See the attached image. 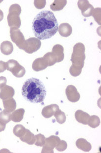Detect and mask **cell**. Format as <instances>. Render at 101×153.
<instances>
[{"mask_svg":"<svg viewBox=\"0 0 101 153\" xmlns=\"http://www.w3.org/2000/svg\"><path fill=\"white\" fill-rule=\"evenodd\" d=\"M2 1H0V3H1V2H2Z\"/></svg>","mask_w":101,"mask_h":153,"instance_id":"cell-36","label":"cell"},{"mask_svg":"<svg viewBox=\"0 0 101 153\" xmlns=\"http://www.w3.org/2000/svg\"><path fill=\"white\" fill-rule=\"evenodd\" d=\"M68 147V145L66 142L63 140H60L59 144L56 147V149L59 152L65 151Z\"/></svg>","mask_w":101,"mask_h":153,"instance_id":"cell-30","label":"cell"},{"mask_svg":"<svg viewBox=\"0 0 101 153\" xmlns=\"http://www.w3.org/2000/svg\"><path fill=\"white\" fill-rule=\"evenodd\" d=\"M21 92L24 99L32 103H42L46 96L44 84L34 78H29L24 82Z\"/></svg>","mask_w":101,"mask_h":153,"instance_id":"cell-2","label":"cell"},{"mask_svg":"<svg viewBox=\"0 0 101 153\" xmlns=\"http://www.w3.org/2000/svg\"><path fill=\"white\" fill-rule=\"evenodd\" d=\"M90 116L86 112L82 110H77L75 113V118L76 121L83 125H88V122Z\"/></svg>","mask_w":101,"mask_h":153,"instance_id":"cell-15","label":"cell"},{"mask_svg":"<svg viewBox=\"0 0 101 153\" xmlns=\"http://www.w3.org/2000/svg\"><path fill=\"white\" fill-rule=\"evenodd\" d=\"M0 49L1 52L5 55H9L14 51V46L11 42L6 41L1 44Z\"/></svg>","mask_w":101,"mask_h":153,"instance_id":"cell-17","label":"cell"},{"mask_svg":"<svg viewBox=\"0 0 101 153\" xmlns=\"http://www.w3.org/2000/svg\"><path fill=\"white\" fill-rule=\"evenodd\" d=\"M92 16H93L96 21L99 24H101V8H96V9H94Z\"/></svg>","mask_w":101,"mask_h":153,"instance_id":"cell-29","label":"cell"},{"mask_svg":"<svg viewBox=\"0 0 101 153\" xmlns=\"http://www.w3.org/2000/svg\"><path fill=\"white\" fill-rule=\"evenodd\" d=\"M59 34L63 37H68L71 35L73 29L68 23H62L58 28Z\"/></svg>","mask_w":101,"mask_h":153,"instance_id":"cell-14","label":"cell"},{"mask_svg":"<svg viewBox=\"0 0 101 153\" xmlns=\"http://www.w3.org/2000/svg\"><path fill=\"white\" fill-rule=\"evenodd\" d=\"M24 113L25 110L23 108L14 111L13 113L11 114V120L15 123L21 122L24 117Z\"/></svg>","mask_w":101,"mask_h":153,"instance_id":"cell-21","label":"cell"},{"mask_svg":"<svg viewBox=\"0 0 101 153\" xmlns=\"http://www.w3.org/2000/svg\"><path fill=\"white\" fill-rule=\"evenodd\" d=\"M52 52L55 54L57 58V63H60L63 61L65 57L64 49L62 45L57 44L54 45L52 49Z\"/></svg>","mask_w":101,"mask_h":153,"instance_id":"cell-19","label":"cell"},{"mask_svg":"<svg viewBox=\"0 0 101 153\" xmlns=\"http://www.w3.org/2000/svg\"><path fill=\"white\" fill-rule=\"evenodd\" d=\"M41 46V41L37 38L32 37L25 41L21 50H24L28 54H32L37 51Z\"/></svg>","mask_w":101,"mask_h":153,"instance_id":"cell-5","label":"cell"},{"mask_svg":"<svg viewBox=\"0 0 101 153\" xmlns=\"http://www.w3.org/2000/svg\"><path fill=\"white\" fill-rule=\"evenodd\" d=\"M20 139L23 142L32 145L35 142V136L33 133H32L30 130L26 129L25 133L24 134V135L22 137L20 138Z\"/></svg>","mask_w":101,"mask_h":153,"instance_id":"cell-20","label":"cell"},{"mask_svg":"<svg viewBox=\"0 0 101 153\" xmlns=\"http://www.w3.org/2000/svg\"><path fill=\"white\" fill-rule=\"evenodd\" d=\"M78 6L81 11L82 15L85 17H90L92 15L94 7L89 3L88 1H79Z\"/></svg>","mask_w":101,"mask_h":153,"instance_id":"cell-9","label":"cell"},{"mask_svg":"<svg viewBox=\"0 0 101 153\" xmlns=\"http://www.w3.org/2000/svg\"><path fill=\"white\" fill-rule=\"evenodd\" d=\"M9 12L7 20L9 27L20 28L21 26V20L20 17L21 12L20 6L17 4L11 5Z\"/></svg>","mask_w":101,"mask_h":153,"instance_id":"cell-4","label":"cell"},{"mask_svg":"<svg viewBox=\"0 0 101 153\" xmlns=\"http://www.w3.org/2000/svg\"><path fill=\"white\" fill-rule=\"evenodd\" d=\"M47 61L48 66H53L56 63H57V58L54 53L53 52L47 53L43 57Z\"/></svg>","mask_w":101,"mask_h":153,"instance_id":"cell-22","label":"cell"},{"mask_svg":"<svg viewBox=\"0 0 101 153\" xmlns=\"http://www.w3.org/2000/svg\"><path fill=\"white\" fill-rule=\"evenodd\" d=\"M45 137L41 134H39L35 136V145L38 147H43L45 143Z\"/></svg>","mask_w":101,"mask_h":153,"instance_id":"cell-28","label":"cell"},{"mask_svg":"<svg viewBox=\"0 0 101 153\" xmlns=\"http://www.w3.org/2000/svg\"><path fill=\"white\" fill-rule=\"evenodd\" d=\"M26 129L22 125H17L14 128L13 132L14 135L18 138H21L25 133Z\"/></svg>","mask_w":101,"mask_h":153,"instance_id":"cell-24","label":"cell"},{"mask_svg":"<svg viewBox=\"0 0 101 153\" xmlns=\"http://www.w3.org/2000/svg\"><path fill=\"white\" fill-rule=\"evenodd\" d=\"M15 90L11 86L5 85L0 89V99L5 100L12 98L15 95Z\"/></svg>","mask_w":101,"mask_h":153,"instance_id":"cell-11","label":"cell"},{"mask_svg":"<svg viewBox=\"0 0 101 153\" xmlns=\"http://www.w3.org/2000/svg\"><path fill=\"white\" fill-rule=\"evenodd\" d=\"M3 103L5 110L9 113L14 112L17 108V103L13 98L3 100Z\"/></svg>","mask_w":101,"mask_h":153,"instance_id":"cell-18","label":"cell"},{"mask_svg":"<svg viewBox=\"0 0 101 153\" xmlns=\"http://www.w3.org/2000/svg\"><path fill=\"white\" fill-rule=\"evenodd\" d=\"M58 28L57 20L51 11H41L37 15L32 23L33 33L40 40L51 38L57 33Z\"/></svg>","mask_w":101,"mask_h":153,"instance_id":"cell-1","label":"cell"},{"mask_svg":"<svg viewBox=\"0 0 101 153\" xmlns=\"http://www.w3.org/2000/svg\"><path fill=\"white\" fill-rule=\"evenodd\" d=\"M76 146L78 148L84 152H88L92 149V145L86 140L80 138L76 142Z\"/></svg>","mask_w":101,"mask_h":153,"instance_id":"cell-16","label":"cell"},{"mask_svg":"<svg viewBox=\"0 0 101 153\" xmlns=\"http://www.w3.org/2000/svg\"><path fill=\"white\" fill-rule=\"evenodd\" d=\"M10 36L12 41L21 49L25 41L23 34L18 28L12 27L10 29Z\"/></svg>","mask_w":101,"mask_h":153,"instance_id":"cell-7","label":"cell"},{"mask_svg":"<svg viewBox=\"0 0 101 153\" xmlns=\"http://www.w3.org/2000/svg\"><path fill=\"white\" fill-rule=\"evenodd\" d=\"M54 117L56 118V121L58 123L62 124L65 123L66 121V116L65 113L62 112L60 110H58L54 114Z\"/></svg>","mask_w":101,"mask_h":153,"instance_id":"cell-26","label":"cell"},{"mask_svg":"<svg viewBox=\"0 0 101 153\" xmlns=\"http://www.w3.org/2000/svg\"><path fill=\"white\" fill-rule=\"evenodd\" d=\"M6 124L0 120V132H3L6 129Z\"/></svg>","mask_w":101,"mask_h":153,"instance_id":"cell-34","label":"cell"},{"mask_svg":"<svg viewBox=\"0 0 101 153\" xmlns=\"http://www.w3.org/2000/svg\"><path fill=\"white\" fill-rule=\"evenodd\" d=\"M7 69L14 76L17 78H21L25 74V69L19 64L18 62L15 60H9L7 62Z\"/></svg>","mask_w":101,"mask_h":153,"instance_id":"cell-6","label":"cell"},{"mask_svg":"<svg viewBox=\"0 0 101 153\" xmlns=\"http://www.w3.org/2000/svg\"><path fill=\"white\" fill-rule=\"evenodd\" d=\"M0 120L6 124H8L11 121V113L7 112L5 110L0 112Z\"/></svg>","mask_w":101,"mask_h":153,"instance_id":"cell-27","label":"cell"},{"mask_svg":"<svg viewBox=\"0 0 101 153\" xmlns=\"http://www.w3.org/2000/svg\"><path fill=\"white\" fill-rule=\"evenodd\" d=\"M7 80L5 76H0V89L6 85Z\"/></svg>","mask_w":101,"mask_h":153,"instance_id":"cell-32","label":"cell"},{"mask_svg":"<svg viewBox=\"0 0 101 153\" xmlns=\"http://www.w3.org/2000/svg\"><path fill=\"white\" fill-rule=\"evenodd\" d=\"M85 51L84 45L82 43H77L73 47L71 58L73 64L70 69V73L72 76H78L81 73L86 58Z\"/></svg>","mask_w":101,"mask_h":153,"instance_id":"cell-3","label":"cell"},{"mask_svg":"<svg viewBox=\"0 0 101 153\" xmlns=\"http://www.w3.org/2000/svg\"><path fill=\"white\" fill-rule=\"evenodd\" d=\"M66 3V1H55L51 5L50 7L53 11H60L65 7Z\"/></svg>","mask_w":101,"mask_h":153,"instance_id":"cell-23","label":"cell"},{"mask_svg":"<svg viewBox=\"0 0 101 153\" xmlns=\"http://www.w3.org/2000/svg\"><path fill=\"white\" fill-rule=\"evenodd\" d=\"M4 18V13L3 12V11L1 10H0V22L2 21V20Z\"/></svg>","mask_w":101,"mask_h":153,"instance_id":"cell-35","label":"cell"},{"mask_svg":"<svg viewBox=\"0 0 101 153\" xmlns=\"http://www.w3.org/2000/svg\"><path fill=\"white\" fill-rule=\"evenodd\" d=\"M59 110V107L57 104H52L46 106L43 109L42 115L44 118H51L54 115V114Z\"/></svg>","mask_w":101,"mask_h":153,"instance_id":"cell-12","label":"cell"},{"mask_svg":"<svg viewBox=\"0 0 101 153\" xmlns=\"http://www.w3.org/2000/svg\"><path fill=\"white\" fill-rule=\"evenodd\" d=\"M60 139L56 136H51L46 138L45 143L43 146L42 153H54V149L59 144Z\"/></svg>","mask_w":101,"mask_h":153,"instance_id":"cell-8","label":"cell"},{"mask_svg":"<svg viewBox=\"0 0 101 153\" xmlns=\"http://www.w3.org/2000/svg\"><path fill=\"white\" fill-rule=\"evenodd\" d=\"M100 123L101 121L100 118L97 116L93 115L92 116L90 117L88 122V125H89V127H91L92 128H96L98 126H99Z\"/></svg>","mask_w":101,"mask_h":153,"instance_id":"cell-25","label":"cell"},{"mask_svg":"<svg viewBox=\"0 0 101 153\" xmlns=\"http://www.w3.org/2000/svg\"><path fill=\"white\" fill-rule=\"evenodd\" d=\"M7 69V62L0 61V73H3Z\"/></svg>","mask_w":101,"mask_h":153,"instance_id":"cell-31","label":"cell"},{"mask_svg":"<svg viewBox=\"0 0 101 153\" xmlns=\"http://www.w3.org/2000/svg\"><path fill=\"white\" fill-rule=\"evenodd\" d=\"M46 2L45 1H34V5H35V6L37 8H38L39 9H39H42V8H43V7H45V6H44V5H41V4H43Z\"/></svg>","mask_w":101,"mask_h":153,"instance_id":"cell-33","label":"cell"},{"mask_svg":"<svg viewBox=\"0 0 101 153\" xmlns=\"http://www.w3.org/2000/svg\"><path fill=\"white\" fill-rule=\"evenodd\" d=\"M65 94L68 101L73 103L77 102L80 99V94L73 85H69L66 87Z\"/></svg>","mask_w":101,"mask_h":153,"instance_id":"cell-10","label":"cell"},{"mask_svg":"<svg viewBox=\"0 0 101 153\" xmlns=\"http://www.w3.org/2000/svg\"><path fill=\"white\" fill-rule=\"evenodd\" d=\"M47 67H48V63L43 57L36 59L32 64V69L36 72L45 70Z\"/></svg>","mask_w":101,"mask_h":153,"instance_id":"cell-13","label":"cell"}]
</instances>
